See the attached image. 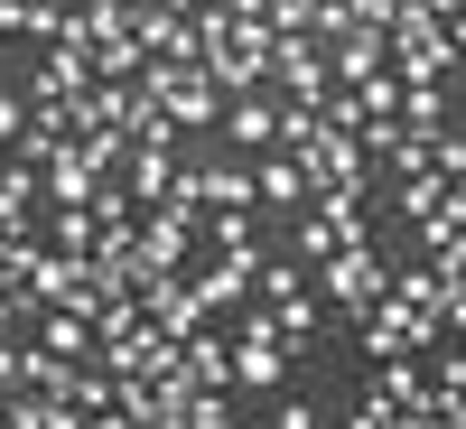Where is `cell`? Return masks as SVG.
<instances>
[{
    "instance_id": "obj_1",
    "label": "cell",
    "mask_w": 466,
    "mask_h": 429,
    "mask_svg": "<svg viewBox=\"0 0 466 429\" xmlns=\"http://www.w3.org/2000/svg\"><path fill=\"white\" fill-rule=\"evenodd\" d=\"M318 290L345 308V318H364V308H382V299H392V261H382L373 243H355V252L318 261Z\"/></svg>"
},
{
    "instance_id": "obj_2",
    "label": "cell",
    "mask_w": 466,
    "mask_h": 429,
    "mask_svg": "<svg viewBox=\"0 0 466 429\" xmlns=\"http://www.w3.org/2000/svg\"><path fill=\"white\" fill-rule=\"evenodd\" d=\"M187 290L206 299V318H233V308H243V299L261 290V252H252V243H243V252H215V261H206Z\"/></svg>"
},
{
    "instance_id": "obj_3",
    "label": "cell",
    "mask_w": 466,
    "mask_h": 429,
    "mask_svg": "<svg viewBox=\"0 0 466 429\" xmlns=\"http://www.w3.org/2000/svg\"><path fill=\"white\" fill-rule=\"evenodd\" d=\"M355 327H364V355H373V364H392V355H430V336H439L430 318H410L401 299H382V308H364Z\"/></svg>"
},
{
    "instance_id": "obj_4",
    "label": "cell",
    "mask_w": 466,
    "mask_h": 429,
    "mask_svg": "<svg viewBox=\"0 0 466 429\" xmlns=\"http://www.w3.org/2000/svg\"><path fill=\"white\" fill-rule=\"evenodd\" d=\"M270 75L289 85V103H327L336 85H327V47L318 37H270Z\"/></svg>"
},
{
    "instance_id": "obj_5",
    "label": "cell",
    "mask_w": 466,
    "mask_h": 429,
    "mask_svg": "<svg viewBox=\"0 0 466 429\" xmlns=\"http://www.w3.org/2000/svg\"><path fill=\"white\" fill-rule=\"evenodd\" d=\"M392 66V47H382V28H345L327 47V85H373V75Z\"/></svg>"
},
{
    "instance_id": "obj_6",
    "label": "cell",
    "mask_w": 466,
    "mask_h": 429,
    "mask_svg": "<svg viewBox=\"0 0 466 429\" xmlns=\"http://www.w3.org/2000/svg\"><path fill=\"white\" fill-rule=\"evenodd\" d=\"M233 383H243V393H289V345L233 336Z\"/></svg>"
},
{
    "instance_id": "obj_7",
    "label": "cell",
    "mask_w": 466,
    "mask_h": 429,
    "mask_svg": "<svg viewBox=\"0 0 466 429\" xmlns=\"http://www.w3.org/2000/svg\"><path fill=\"white\" fill-rule=\"evenodd\" d=\"M177 364H187V383H197V393H224V383H233V345H224L215 327H197V336L177 345Z\"/></svg>"
},
{
    "instance_id": "obj_8",
    "label": "cell",
    "mask_w": 466,
    "mask_h": 429,
    "mask_svg": "<svg viewBox=\"0 0 466 429\" xmlns=\"http://www.w3.org/2000/svg\"><path fill=\"white\" fill-rule=\"evenodd\" d=\"M94 187H103V178L85 169V149H75V140H66V149H56V159H47V197H56V206H94Z\"/></svg>"
},
{
    "instance_id": "obj_9",
    "label": "cell",
    "mask_w": 466,
    "mask_h": 429,
    "mask_svg": "<svg viewBox=\"0 0 466 429\" xmlns=\"http://www.w3.org/2000/svg\"><path fill=\"white\" fill-rule=\"evenodd\" d=\"M252 187H261V206H308V178H299L289 149H270V159L252 169Z\"/></svg>"
},
{
    "instance_id": "obj_10",
    "label": "cell",
    "mask_w": 466,
    "mask_h": 429,
    "mask_svg": "<svg viewBox=\"0 0 466 429\" xmlns=\"http://www.w3.org/2000/svg\"><path fill=\"white\" fill-rule=\"evenodd\" d=\"M206 206H224V215H261V187H252L243 169H206Z\"/></svg>"
},
{
    "instance_id": "obj_11",
    "label": "cell",
    "mask_w": 466,
    "mask_h": 429,
    "mask_svg": "<svg viewBox=\"0 0 466 429\" xmlns=\"http://www.w3.org/2000/svg\"><path fill=\"white\" fill-rule=\"evenodd\" d=\"M439 206H448V178H439V169H420V178H401V215H410V224H430Z\"/></svg>"
},
{
    "instance_id": "obj_12",
    "label": "cell",
    "mask_w": 466,
    "mask_h": 429,
    "mask_svg": "<svg viewBox=\"0 0 466 429\" xmlns=\"http://www.w3.org/2000/svg\"><path fill=\"white\" fill-rule=\"evenodd\" d=\"M224 131L261 149V140H280V112H270V103H233V122H224Z\"/></svg>"
},
{
    "instance_id": "obj_13",
    "label": "cell",
    "mask_w": 466,
    "mask_h": 429,
    "mask_svg": "<svg viewBox=\"0 0 466 429\" xmlns=\"http://www.w3.org/2000/svg\"><path fill=\"white\" fill-rule=\"evenodd\" d=\"M187 429H243V420L224 411V393H197V402H187Z\"/></svg>"
},
{
    "instance_id": "obj_14",
    "label": "cell",
    "mask_w": 466,
    "mask_h": 429,
    "mask_svg": "<svg viewBox=\"0 0 466 429\" xmlns=\"http://www.w3.org/2000/svg\"><path fill=\"white\" fill-rule=\"evenodd\" d=\"M19 140H28V103L0 85V149H19Z\"/></svg>"
},
{
    "instance_id": "obj_15",
    "label": "cell",
    "mask_w": 466,
    "mask_h": 429,
    "mask_svg": "<svg viewBox=\"0 0 466 429\" xmlns=\"http://www.w3.org/2000/svg\"><path fill=\"white\" fill-rule=\"evenodd\" d=\"M430 169L457 187V178H466V140H448V131H439V140H430Z\"/></svg>"
},
{
    "instance_id": "obj_16",
    "label": "cell",
    "mask_w": 466,
    "mask_h": 429,
    "mask_svg": "<svg viewBox=\"0 0 466 429\" xmlns=\"http://www.w3.org/2000/svg\"><path fill=\"white\" fill-rule=\"evenodd\" d=\"M252 243V215H215V252H243Z\"/></svg>"
},
{
    "instance_id": "obj_17",
    "label": "cell",
    "mask_w": 466,
    "mask_h": 429,
    "mask_svg": "<svg viewBox=\"0 0 466 429\" xmlns=\"http://www.w3.org/2000/svg\"><path fill=\"white\" fill-rule=\"evenodd\" d=\"M37 10H75V0H37Z\"/></svg>"
},
{
    "instance_id": "obj_18",
    "label": "cell",
    "mask_w": 466,
    "mask_h": 429,
    "mask_svg": "<svg viewBox=\"0 0 466 429\" xmlns=\"http://www.w3.org/2000/svg\"><path fill=\"white\" fill-rule=\"evenodd\" d=\"M457 94H466V66H457Z\"/></svg>"
},
{
    "instance_id": "obj_19",
    "label": "cell",
    "mask_w": 466,
    "mask_h": 429,
    "mask_svg": "<svg viewBox=\"0 0 466 429\" xmlns=\"http://www.w3.org/2000/svg\"><path fill=\"white\" fill-rule=\"evenodd\" d=\"M0 169H10V149H0Z\"/></svg>"
}]
</instances>
